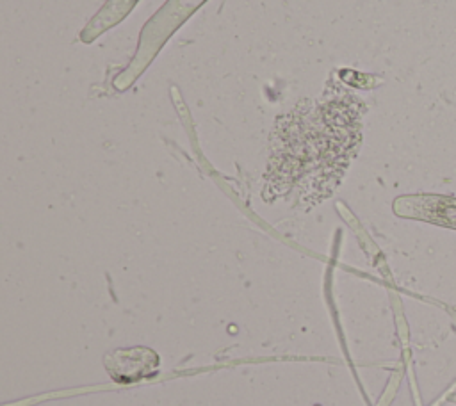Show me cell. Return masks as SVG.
Segmentation results:
<instances>
[{
	"label": "cell",
	"instance_id": "6da1fadb",
	"mask_svg": "<svg viewBox=\"0 0 456 406\" xmlns=\"http://www.w3.org/2000/svg\"><path fill=\"white\" fill-rule=\"evenodd\" d=\"M103 367L110 379L120 385H130L159 374L161 356L150 348L110 349L103 355Z\"/></svg>",
	"mask_w": 456,
	"mask_h": 406
}]
</instances>
